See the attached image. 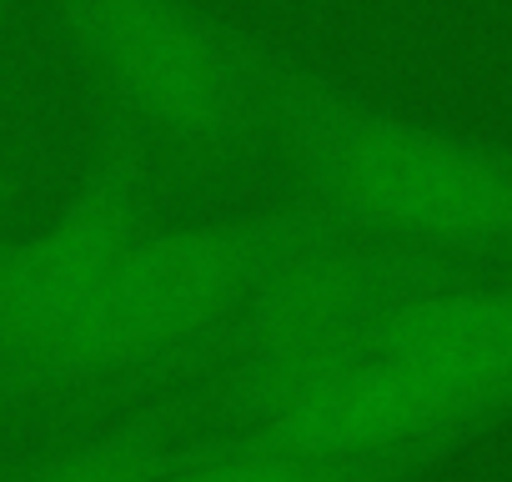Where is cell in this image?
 I'll list each match as a JSON object with an SVG mask.
<instances>
[{
	"label": "cell",
	"instance_id": "8992f818",
	"mask_svg": "<svg viewBox=\"0 0 512 482\" xmlns=\"http://www.w3.org/2000/svg\"><path fill=\"white\" fill-rule=\"evenodd\" d=\"M372 347L432 362L497 407H512V292L432 282L387 312Z\"/></svg>",
	"mask_w": 512,
	"mask_h": 482
},
{
	"label": "cell",
	"instance_id": "7a4b0ae2",
	"mask_svg": "<svg viewBox=\"0 0 512 482\" xmlns=\"http://www.w3.org/2000/svg\"><path fill=\"white\" fill-rule=\"evenodd\" d=\"M262 141L302 201L342 231L407 252H487L512 241V156L372 111L262 51Z\"/></svg>",
	"mask_w": 512,
	"mask_h": 482
},
{
	"label": "cell",
	"instance_id": "5b68a950",
	"mask_svg": "<svg viewBox=\"0 0 512 482\" xmlns=\"http://www.w3.org/2000/svg\"><path fill=\"white\" fill-rule=\"evenodd\" d=\"M492 412L502 407L462 377L367 342L362 352L337 357L277 392L236 432L272 437L322 462L397 477L412 457L452 442Z\"/></svg>",
	"mask_w": 512,
	"mask_h": 482
},
{
	"label": "cell",
	"instance_id": "52a82bcc",
	"mask_svg": "<svg viewBox=\"0 0 512 482\" xmlns=\"http://www.w3.org/2000/svg\"><path fill=\"white\" fill-rule=\"evenodd\" d=\"M201 422H206V407L196 392L166 397L106 427L101 437L61 447L0 482H156L171 462H181L201 442Z\"/></svg>",
	"mask_w": 512,
	"mask_h": 482
},
{
	"label": "cell",
	"instance_id": "277c9868",
	"mask_svg": "<svg viewBox=\"0 0 512 482\" xmlns=\"http://www.w3.org/2000/svg\"><path fill=\"white\" fill-rule=\"evenodd\" d=\"M146 211L151 136L111 111L71 196L36 231L0 247V407H16L31 367L146 231Z\"/></svg>",
	"mask_w": 512,
	"mask_h": 482
},
{
	"label": "cell",
	"instance_id": "3957f363",
	"mask_svg": "<svg viewBox=\"0 0 512 482\" xmlns=\"http://www.w3.org/2000/svg\"><path fill=\"white\" fill-rule=\"evenodd\" d=\"M61 31L116 111L191 156L262 141V51L191 0H51Z\"/></svg>",
	"mask_w": 512,
	"mask_h": 482
},
{
	"label": "cell",
	"instance_id": "ba28073f",
	"mask_svg": "<svg viewBox=\"0 0 512 482\" xmlns=\"http://www.w3.org/2000/svg\"><path fill=\"white\" fill-rule=\"evenodd\" d=\"M156 482H397V477L372 467L322 462L256 432H221V437H201Z\"/></svg>",
	"mask_w": 512,
	"mask_h": 482
},
{
	"label": "cell",
	"instance_id": "6da1fadb",
	"mask_svg": "<svg viewBox=\"0 0 512 482\" xmlns=\"http://www.w3.org/2000/svg\"><path fill=\"white\" fill-rule=\"evenodd\" d=\"M337 231L312 201L196 226H146L106 272L81 317L21 382L16 407L131 392L196 377L221 327L297 247Z\"/></svg>",
	"mask_w": 512,
	"mask_h": 482
}]
</instances>
